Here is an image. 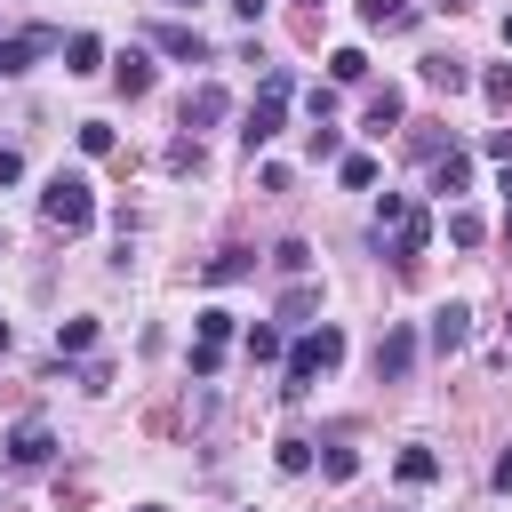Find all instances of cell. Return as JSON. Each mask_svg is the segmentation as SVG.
I'll return each instance as SVG.
<instances>
[{
	"label": "cell",
	"instance_id": "8fae6325",
	"mask_svg": "<svg viewBox=\"0 0 512 512\" xmlns=\"http://www.w3.org/2000/svg\"><path fill=\"white\" fill-rule=\"evenodd\" d=\"M112 88H120V96H144V88H152V56H144V48H120V56H112Z\"/></svg>",
	"mask_w": 512,
	"mask_h": 512
},
{
	"label": "cell",
	"instance_id": "5b68a950",
	"mask_svg": "<svg viewBox=\"0 0 512 512\" xmlns=\"http://www.w3.org/2000/svg\"><path fill=\"white\" fill-rule=\"evenodd\" d=\"M48 48H64V32L56 24H32V32H16V40H0V80H16V72H32Z\"/></svg>",
	"mask_w": 512,
	"mask_h": 512
},
{
	"label": "cell",
	"instance_id": "836d02e7",
	"mask_svg": "<svg viewBox=\"0 0 512 512\" xmlns=\"http://www.w3.org/2000/svg\"><path fill=\"white\" fill-rule=\"evenodd\" d=\"M480 152H488V160H512V120H496V128L480 136Z\"/></svg>",
	"mask_w": 512,
	"mask_h": 512
},
{
	"label": "cell",
	"instance_id": "52a82bcc",
	"mask_svg": "<svg viewBox=\"0 0 512 512\" xmlns=\"http://www.w3.org/2000/svg\"><path fill=\"white\" fill-rule=\"evenodd\" d=\"M272 136H280V96H256V104H248V120H240V152L256 160Z\"/></svg>",
	"mask_w": 512,
	"mask_h": 512
},
{
	"label": "cell",
	"instance_id": "4316f807",
	"mask_svg": "<svg viewBox=\"0 0 512 512\" xmlns=\"http://www.w3.org/2000/svg\"><path fill=\"white\" fill-rule=\"evenodd\" d=\"M400 216H408V200L384 192V200H376V248H384V232H400Z\"/></svg>",
	"mask_w": 512,
	"mask_h": 512
},
{
	"label": "cell",
	"instance_id": "5bb4252c",
	"mask_svg": "<svg viewBox=\"0 0 512 512\" xmlns=\"http://www.w3.org/2000/svg\"><path fill=\"white\" fill-rule=\"evenodd\" d=\"M424 248H432V216H424V208H408V216H400V232H392V256H400V264H416Z\"/></svg>",
	"mask_w": 512,
	"mask_h": 512
},
{
	"label": "cell",
	"instance_id": "f546056e",
	"mask_svg": "<svg viewBox=\"0 0 512 512\" xmlns=\"http://www.w3.org/2000/svg\"><path fill=\"white\" fill-rule=\"evenodd\" d=\"M312 160H344V136L328 120H312Z\"/></svg>",
	"mask_w": 512,
	"mask_h": 512
},
{
	"label": "cell",
	"instance_id": "7a4b0ae2",
	"mask_svg": "<svg viewBox=\"0 0 512 512\" xmlns=\"http://www.w3.org/2000/svg\"><path fill=\"white\" fill-rule=\"evenodd\" d=\"M40 216H48L56 232H88V224H96V184H88V176H48Z\"/></svg>",
	"mask_w": 512,
	"mask_h": 512
},
{
	"label": "cell",
	"instance_id": "f1b7e54d",
	"mask_svg": "<svg viewBox=\"0 0 512 512\" xmlns=\"http://www.w3.org/2000/svg\"><path fill=\"white\" fill-rule=\"evenodd\" d=\"M80 152L104 160V152H112V128H104V120H80Z\"/></svg>",
	"mask_w": 512,
	"mask_h": 512
},
{
	"label": "cell",
	"instance_id": "83f0119b",
	"mask_svg": "<svg viewBox=\"0 0 512 512\" xmlns=\"http://www.w3.org/2000/svg\"><path fill=\"white\" fill-rule=\"evenodd\" d=\"M272 264H280L288 280H304V264H312V248H304V240H280V248H272Z\"/></svg>",
	"mask_w": 512,
	"mask_h": 512
},
{
	"label": "cell",
	"instance_id": "ab89813d",
	"mask_svg": "<svg viewBox=\"0 0 512 512\" xmlns=\"http://www.w3.org/2000/svg\"><path fill=\"white\" fill-rule=\"evenodd\" d=\"M232 8H240V16H248V24H256V16H264V8H272V0H232Z\"/></svg>",
	"mask_w": 512,
	"mask_h": 512
},
{
	"label": "cell",
	"instance_id": "d590c367",
	"mask_svg": "<svg viewBox=\"0 0 512 512\" xmlns=\"http://www.w3.org/2000/svg\"><path fill=\"white\" fill-rule=\"evenodd\" d=\"M80 392H112V368L104 360H80Z\"/></svg>",
	"mask_w": 512,
	"mask_h": 512
},
{
	"label": "cell",
	"instance_id": "484cf974",
	"mask_svg": "<svg viewBox=\"0 0 512 512\" xmlns=\"http://www.w3.org/2000/svg\"><path fill=\"white\" fill-rule=\"evenodd\" d=\"M272 456H280V472H312V440H304V432H288Z\"/></svg>",
	"mask_w": 512,
	"mask_h": 512
},
{
	"label": "cell",
	"instance_id": "30bf717a",
	"mask_svg": "<svg viewBox=\"0 0 512 512\" xmlns=\"http://www.w3.org/2000/svg\"><path fill=\"white\" fill-rule=\"evenodd\" d=\"M392 472H400V488H432V480H440V448H424V440H416V448H400V456H392Z\"/></svg>",
	"mask_w": 512,
	"mask_h": 512
},
{
	"label": "cell",
	"instance_id": "e0dca14e",
	"mask_svg": "<svg viewBox=\"0 0 512 512\" xmlns=\"http://www.w3.org/2000/svg\"><path fill=\"white\" fill-rule=\"evenodd\" d=\"M464 184H472V160H464V152H440V160H432V192H448V200H456Z\"/></svg>",
	"mask_w": 512,
	"mask_h": 512
},
{
	"label": "cell",
	"instance_id": "44dd1931",
	"mask_svg": "<svg viewBox=\"0 0 512 512\" xmlns=\"http://www.w3.org/2000/svg\"><path fill=\"white\" fill-rule=\"evenodd\" d=\"M96 64H104V40L96 32H72L64 40V72H96Z\"/></svg>",
	"mask_w": 512,
	"mask_h": 512
},
{
	"label": "cell",
	"instance_id": "8992f818",
	"mask_svg": "<svg viewBox=\"0 0 512 512\" xmlns=\"http://www.w3.org/2000/svg\"><path fill=\"white\" fill-rule=\"evenodd\" d=\"M424 344H432L440 360H448V352H464V344H472V312H464V304H440V312L424 320Z\"/></svg>",
	"mask_w": 512,
	"mask_h": 512
},
{
	"label": "cell",
	"instance_id": "ffe728a7",
	"mask_svg": "<svg viewBox=\"0 0 512 512\" xmlns=\"http://www.w3.org/2000/svg\"><path fill=\"white\" fill-rule=\"evenodd\" d=\"M480 96H488L496 120H512V64H488V72H480Z\"/></svg>",
	"mask_w": 512,
	"mask_h": 512
},
{
	"label": "cell",
	"instance_id": "9c48e42d",
	"mask_svg": "<svg viewBox=\"0 0 512 512\" xmlns=\"http://www.w3.org/2000/svg\"><path fill=\"white\" fill-rule=\"evenodd\" d=\"M224 112H232V96H224V88H216V80H200V88H192V96H184V128H192V136H200V128H216V120H224Z\"/></svg>",
	"mask_w": 512,
	"mask_h": 512
},
{
	"label": "cell",
	"instance_id": "d4e9b609",
	"mask_svg": "<svg viewBox=\"0 0 512 512\" xmlns=\"http://www.w3.org/2000/svg\"><path fill=\"white\" fill-rule=\"evenodd\" d=\"M336 176H344L352 192H368V184H376V160H368V152H344V160H336Z\"/></svg>",
	"mask_w": 512,
	"mask_h": 512
},
{
	"label": "cell",
	"instance_id": "9a60e30c",
	"mask_svg": "<svg viewBox=\"0 0 512 512\" xmlns=\"http://www.w3.org/2000/svg\"><path fill=\"white\" fill-rule=\"evenodd\" d=\"M248 272H256V248H224V256H208V264H200V280H208V288H232V280H248Z\"/></svg>",
	"mask_w": 512,
	"mask_h": 512
},
{
	"label": "cell",
	"instance_id": "2e32d148",
	"mask_svg": "<svg viewBox=\"0 0 512 512\" xmlns=\"http://www.w3.org/2000/svg\"><path fill=\"white\" fill-rule=\"evenodd\" d=\"M360 24L368 32H408L416 24V0H360Z\"/></svg>",
	"mask_w": 512,
	"mask_h": 512
},
{
	"label": "cell",
	"instance_id": "277c9868",
	"mask_svg": "<svg viewBox=\"0 0 512 512\" xmlns=\"http://www.w3.org/2000/svg\"><path fill=\"white\" fill-rule=\"evenodd\" d=\"M416 352H424V344H416V328H408V320H392V328L376 336V384H408Z\"/></svg>",
	"mask_w": 512,
	"mask_h": 512
},
{
	"label": "cell",
	"instance_id": "4dcf8cb0",
	"mask_svg": "<svg viewBox=\"0 0 512 512\" xmlns=\"http://www.w3.org/2000/svg\"><path fill=\"white\" fill-rule=\"evenodd\" d=\"M224 336H232V312L208 304V312H200V344H224Z\"/></svg>",
	"mask_w": 512,
	"mask_h": 512
},
{
	"label": "cell",
	"instance_id": "b9f144b4",
	"mask_svg": "<svg viewBox=\"0 0 512 512\" xmlns=\"http://www.w3.org/2000/svg\"><path fill=\"white\" fill-rule=\"evenodd\" d=\"M136 512H168V504H136Z\"/></svg>",
	"mask_w": 512,
	"mask_h": 512
},
{
	"label": "cell",
	"instance_id": "bcb514c9",
	"mask_svg": "<svg viewBox=\"0 0 512 512\" xmlns=\"http://www.w3.org/2000/svg\"><path fill=\"white\" fill-rule=\"evenodd\" d=\"M504 328H512V320H504Z\"/></svg>",
	"mask_w": 512,
	"mask_h": 512
},
{
	"label": "cell",
	"instance_id": "ba28073f",
	"mask_svg": "<svg viewBox=\"0 0 512 512\" xmlns=\"http://www.w3.org/2000/svg\"><path fill=\"white\" fill-rule=\"evenodd\" d=\"M152 48L176 56V64H208V40H200L192 24H152Z\"/></svg>",
	"mask_w": 512,
	"mask_h": 512
},
{
	"label": "cell",
	"instance_id": "74e56055",
	"mask_svg": "<svg viewBox=\"0 0 512 512\" xmlns=\"http://www.w3.org/2000/svg\"><path fill=\"white\" fill-rule=\"evenodd\" d=\"M496 192H504V248H512V160H504V176H496Z\"/></svg>",
	"mask_w": 512,
	"mask_h": 512
},
{
	"label": "cell",
	"instance_id": "8d00e7d4",
	"mask_svg": "<svg viewBox=\"0 0 512 512\" xmlns=\"http://www.w3.org/2000/svg\"><path fill=\"white\" fill-rule=\"evenodd\" d=\"M488 488H496V496H512V448L496 456V472H488Z\"/></svg>",
	"mask_w": 512,
	"mask_h": 512
},
{
	"label": "cell",
	"instance_id": "6da1fadb",
	"mask_svg": "<svg viewBox=\"0 0 512 512\" xmlns=\"http://www.w3.org/2000/svg\"><path fill=\"white\" fill-rule=\"evenodd\" d=\"M336 360H344V328H328V320H320L304 344H288V376H280V392H288V400H304V392H312V376H328Z\"/></svg>",
	"mask_w": 512,
	"mask_h": 512
},
{
	"label": "cell",
	"instance_id": "1f68e13d",
	"mask_svg": "<svg viewBox=\"0 0 512 512\" xmlns=\"http://www.w3.org/2000/svg\"><path fill=\"white\" fill-rule=\"evenodd\" d=\"M320 472H328V480H352L360 456H352V448H320Z\"/></svg>",
	"mask_w": 512,
	"mask_h": 512
},
{
	"label": "cell",
	"instance_id": "7c38bea8",
	"mask_svg": "<svg viewBox=\"0 0 512 512\" xmlns=\"http://www.w3.org/2000/svg\"><path fill=\"white\" fill-rule=\"evenodd\" d=\"M416 72H424V88H440V96H456V88H472V64H464V56H424Z\"/></svg>",
	"mask_w": 512,
	"mask_h": 512
},
{
	"label": "cell",
	"instance_id": "e575fe53",
	"mask_svg": "<svg viewBox=\"0 0 512 512\" xmlns=\"http://www.w3.org/2000/svg\"><path fill=\"white\" fill-rule=\"evenodd\" d=\"M224 368V344H192V376H216Z\"/></svg>",
	"mask_w": 512,
	"mask_h": 512
},
{
	"label": "cell",
	"instance_id": "cb8c5ba5",
	"mask_svg": "<svg viewBox=\"0 0 512 512\" xmlns=\"http://www.w3.org/2000/svg\"><path fill=\"white\" fill-rule=\"evenodd\" d=\"M248 360H288V344H280V328H272V320H256V328H248Z\"/></svg>",
	"mask_w": 512,
	"mask_h": 512
},
{
	"label": "cell",
	"instance_id": "f6af8a7d",
	"mask_svg": "<svg viewBox=\"0 0 512 512\" xmlns=\"http://www.w3.org/2000/svg\"><path fill=\"white\" fill-rule=\"evenodd\" d=\"M312 8H320V0H312Z\"/></svg>",
	"mask_w": 512,
	"mask_h": 512
},
{
	"label": "cell",
	"instance_id": "60d3db41",
	"mask_svg": "<svg viewBox=\"0 0 512 512\" xmlns=\"http://www.w3.org/2000/svg\"><path fill=\"white\" fill-rule=\"evenodd\" d=\"M432 8H448V16H456V8H464V0H432Z\"/></svg>",
	"mask_w": 512,
	"mask_h": 512
},
{
	"label": "cell",
	"instance_id": "d6a6232c",
	"mask_svg": "<svg viewBox=\"0 0 512 512\" xmlns=\"http://www.w3.org/2000/svg\"><path fill=\"white\" fill-rule=\"evenodd\" d=\"M168 168H176V176L200 168V136H176V144H168Z\"/></svg>",
	"mask_w": 512,
	"mask_h": 512
},
{
	"label": "cell",
	"instance_id": "3957f363",
	"mask_svg": "<svg viewBox=\"0 0 512 512\" xmlns=\"http://www.w3.org/2000/svg\"><path fill=\"white\" fill-rule=\"evenodd\" d=\"M0 456H8L16 472H40V464L56 456V432H48V416H16V424L0 432Z\"/></svg>",
	"mask_w": 512,
	"mask_h": 512
},
{
	"label": "cell",
	"instance_id": "603a6c76",
	"mask_svg": "<svg viewBox=\"0 0 512 512\" xmlns=\"http://www.w3.org/2000/svg\"><path fill=\"white\" fill-rule=\"evenodd\" d=\"M448 240H456V248H480V240H488V224H480L472 208H448Z\"/></svg>",
	"mask_w": 512,
	"mask_h": 512
},
{
	"label": "cell",
	"instance_id": "d6986e66",
	"mask_svg": "<svg viewBox=\"0 0 512 512\" xmlns=\"http://www.w3.org/2000/svg\"><path fill=\"white\" fill-rule=\"evenodd\" d=\"M56 352L64 360H88L96 352V320H56Z\"/></svg>",
	"mask_w": 512,
	"mask_h": 512
},
{
	"label": "cell",
	"instance_id": "ee69618b",
	"mask_svg": "<svg viewBox=\"0 0 512 512\" xmlns=\"http://www.w3.org/2000/svg\"><path fill=\"white\" fill-rule=\"evenodd\" d=\"M176 8H192V0H176Z\"/></svg>",
	"mask_w": 512,
	"mask_h": 512
},
{
	"label": "cell",
	"instance_id": "7402d4cb",
	"mask_svg": "<svg viewBox=\"0 0 512 512\" xmlns=\"http://www.w3.org/2000/svg\"><path fill=\"white\" fill-rule=\"evenodd\" d=\"M328 80H336V88H360V80H368V56H360V48H336V56H328Z\"/></svg>",
	"mask_w": 512,
	"mask_h": 512
},
{
	"label": "cell",
	"instance_id": "4fadbf2b",
	"mask_svg": "<svg viewBox=\"0 0 512 512\" xmlns=\"http://www.w3.org/2000/svg\"><path fill=\"white\" fill-rule=\"evenodd\" d=\"M400 112H408V96H400V88H368L360 128H368V136H384V128H400Z\"/></svg>",
	"mask_w": 512,
	"mask_h": 512
},
{
	"label": "cell",
	"instance_id": "7bdbcfd3",
	"mask_svg": "<svg viewBox=\"0 0 512 512\" xmlns=\"http://www.w3.org/2000/svg\"><path fill=\"white\" fill-rule=\"evenodd\" d=\"M504 40H512V16H504Z\"/></svg>",
	"mask_w": 512,
	"mask_h": 512
},
{
	"label": "cell",
	"instance_id": "ac0fdd59",
	"mask_svg": "<svg viewBox=\"0 0 512 512\" xmlns=\"http://www.w3.org/2000/svg\"><path fill=\"white\" fill-rule=\"evenodd\" d=\"M312 312H320V288H312V280H288V296H280V312H272V320H296V328H304Z\"/></svg>",
	"mask_w": 512,
	"mask_h": 512
},
{
	"label": "cell",
	"instance_id": "f35d334b",
	"mask_svg": "<svg viewBox=\"0 0 512 512\" xmlns=\"http://www.w3.org/2000/svg\"><path fill=\"white\" fill-rule=\"evenodd\" d=\"M16 176H24V152H8V144H0V184H16Z\"/></svg>",
	"mask_w": 512,
	"mask_h": 512
}]
</instances>
